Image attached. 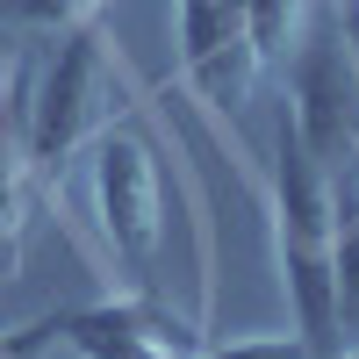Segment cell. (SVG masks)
Instances as JSON below:
<instances>
[{
  "label": "cell",
  "instance_id": "cell-3",
  "mask_svg": "<svg viewBox=\"0 0 359 359\" xmlns=\"http://www.w3.org/2000/svg\"><path fill=\"white\" fill-rule=\"evenodd\" d=\"M94 216L108 230L115 259L130 273H151V259L165 245V180H158V158L137 130H101L94 137Z\"/></svg>",
  "mask_w": 359,
  "mask_h": 359
},
{
  "label": "cell",
  "instance_id": "cell-7",
  "mask_svg": "<svg viewBox=\"0 0 359 359\" xmlns=\"http://www.w3.org/2000/svg\"><path fill=\"white\" fill-rule=\"evenodd\" d=\"M259 65H266V57L252 50V36H245V29H237V36H223L216 50H201L194 65H187V86H194L208 108H237V101L252 94Z\"/></svg>",
  "mask_w": 359,
  "mask_h": 359
},
{
  "label": "cell",
  "instance_id": "cell-11",
  "mask_svg": "<svg viewBox=\"0 0 359 359\" xmlns=\"http://www.w3.org/2000/svg\"><path fill=\"white\" fill-rule=\"evenodd\" d=\"M201 359H309V345L294 338V331H280V338H237V345L201 352Z\"/></svg>",
  "mask_w": 359,
  "mask_h": 359
},
{
  "label": "cell",
  "instance_id": "cell-14",
  "mask_svg": "<svg viewBox=\"0 0 359 359\" xmlns=\"http://www.w3.org/2000/svg\"><path fill=\"white\" fill-rule=\"evenodd\" d=\"M15 216H22V187H0V230H15Z\"/></svg>",
  "mask_w": 359,
  "mask_h": 359
},
{
  "label": "cell",
  "instance_id": "cell-10",
  "mask_svg": "<svg viewBox=\"0 0 359 359\" xmlns=\"http://www.w3.org/2000/svg\"><path fill=\"white\" fill-rule=\"evenodd\" d=\"M108 8V0H8V15L29 22V29H79V22H94Z\"/></svg>",
  "mask_w": 359,
  "mask_h": 359
},
{
  "label": "cell",
  "instance_id": "cell-4",
  "mask_svg": "<svg viewBox=\"0 0 359 359\" xmlns=\"http://www.w3.org/2000/svg\"><path fill=\"white\" fill-rule=\"evenodd\" d=\"M65 345L79 359H201V331L172 316L151 294H123V302H94L65 316Z\"/></svg>",
  "mask_w": 359,
  "mask_h": 359
},
{
  "label": "cell",
  "instance_id": "cell-5",
  "mask_svg": "<svg viewBox=\"0 0 359 359\" xmlns=\"http://www.w3.org/2000/svg\"><path fill=\"white\" fill-rule=\"evenodd\" d=\"M273 201H280V245H331V172L287 108L273 130Z\"/></svg>",
  "mask_w": 359,
  "mask_h": 359
},
{
  "label": "cell",
  "instance_id": "cell-18",
  "mask_svg": "<svg viewBox=\"0 0 359 359\" xmlns=\"http://www.w3.org/2000/svg\"><path fill=\"white\" fill-rule=\"evenodd\" d=\"M338 8H345V0H338Z\"/></svg>",
  "mask_w": 359,
  "mask_h": 359
},
{
  "label": "cell",
  "instance_id": "cell-12",
  "mask_svg": "<svg viewBox=\"0 0 359 359\" xmlns=\"http://www.w3.org/2000/svg\"><path fill=\"white\" fill-rule=\"evenodd\" d=\"M50 338H65V316H43V323H29V331H0V359H36Z\"/></svg>",
  "mask_w": 359,
  "mask_h": 359
},
{
  "label": "cell",
  "instance_id": "cell-1",
  "mask_svg": "<svg viewBox=\"0 0 359 359\" xmlns=\"http://www.w3.org/2000/svg\"><path fill=\"white\" fill-rule=\"evenodd\" d=\"M123 108V57L108 50L94 22L57 29V50L29 94V165H65L79 144H94Z\"/></svg>",
  "mask_w": 359,
  "mask_h": 359
},
{
  "label": "cell",
  "instance_id": "cell-9",
  "mask_svg": "<svg viewBox=\"0 0 359 359\" xmlns=\"http://www.w3.org/2000/svg\"><path fill=\"white\" fill-rule=\"evenodd\" d=\"M331 266H338V352H359V223L331 230Z\"/></svg>",
  "mask_w": 359,
  "mask_h": 359
},
{
  "label": "cell",
  "instance_id": "cell-15",
  "mask_svg": "<svg viewBox=\"0 0 359 359\" xmlns=\"http://www.w3.org/2000/svg\"><path fill=\"white\" fill-rule=\"evenodd\" d=\"M0 94H8V65H0ZM0 115H8V101H0ZM0 130H8V123H0Z\"/></svg>",
  "mask_w": 359,
  "mask_h": 359
},
{
  "label": "cell",
  "instance_id": "cell-8",
  "mask_svg": "<svg viewBox=\"0 0 359 359\" xmlns=\"http://www.w3.org/2000/svg\"><path fill=\"white\" fill-rule=\"evenodd\" d=\"M302 0H245V36H252V50L273 65V57H287L294 43H302Z\"/></svg>",
  "mask_w": 359,
  "mask_h": 359
},
{
  "label": "cell",
  "instance_id": "cell-2",
  "mask_svg": "<svg viewBox=\"0 0 359 359\" xmlns=\"http://www.w3.org/2000/svg\"><path fill=\"white\" fill-rule=\"evenodd\" d=\"M359 57L345 50V22L323 15L316 29H302V43L287 50V115L309 137V151L323 158V172L359 158Z\"/></svg>",
  "mask_w": 359,
  "mask_h": 359
},
{
  "label": "cell",
  "instance_id": "cell-16",
  "mask_svg": "<svg viewBox=\"0 0 359 359\" xmlns=\"http://www.w3.org/2000/svg\"><path fill=\"white\" fill-rule=\"evenodd\" d=\"M331 359H359V352H331Z\"/></svg>",
  "mask_w": 359,
  "mask_h": 359
},
{
  "label": "cell",
  "instance_id": "cell-6",
  "mask_svg": "<svg viewBox=\"0 0 359 359\" xmlns=\"http://www.w3.org/2000/svg\"><path fill=\"white\" fill-rule=\"evenodd\" d=\"M280 287L294 302V338L309 345V359L338 352V266L331 245H280Z\"/></svg>",
  "mask_w": 359,
  "mask_h": 359
},
{
  "label": "cell",
  "instance_id": "cell-17",
  "mask_svg": "<svg viewBox=\"0 0 359 359\" xmlns=\"http://www.w3.org/2000/svg\"><path fill=\"white\" fill-rule=\"evenodd\" d=\"M223 8H245V0H223Z\"/></svg>",
  "mask_w": 359,
  "mask_h": 359
},
{
  "label": "cell",
  "instance_id": "cell-13",
  "mask_svg": "<svg viewBox=\"0 0 359 359\" xmlns=\"http://www.w3.org/2000/svg\"><path fill=\"white\" fill-rule=\"evenodd\" d=\"M15 266H22V245H15V230H0V287L15 280Z\"/></svg>",
  "mask_w": 359,
  "mask_h": 359
}]
</instances>
